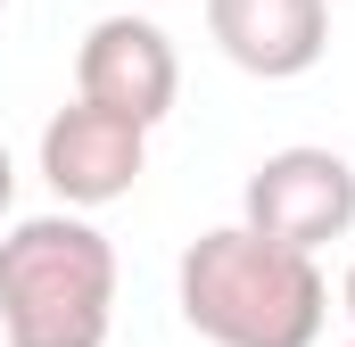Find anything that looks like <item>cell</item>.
Here are the masks:
<instances>
[{
  "label": "cell",
  "mask_w": 355,
  "mask_h": 347,
  "mask_svg": "<svg viewBox=\"0 0 355 347\" xmlns=\"http://www.w3.org/2000/svg\"><path fill=\"white\" fill-rule=\"evenodd\" d=\"M182 323L215 347H314L331 323V281L306 248H281L248 223H215L182 248Z\"/></svg>",
  "instance_id": "6da1fadb"
},
{
  "label": "cell",
  "mask_w": 355,
  "mask_h": 347,
  "mask_svg": "<svg viewBox=\"0 0 355 347\" xmlns=\"http://www.w3.org/2000/svg\"><path fill=\"white\" fill-rule=\"evenodd\" d=\"M116 248L83 215H25L0 240V339L8 347H107Z\"/></svg>",
  "instance_id": "7a4b0ae2"
},
{
  "label": "cell",
  "mask_w": 355,
  "mask_h": 347,
  "mask_svg": "<svg viewBox=\"0 0 355 347\" xmlns=\"http://www.w3.org/2000/svg\"><path fill=\"white\" fill-rule=\"evenodd\" d=\"M240 223L314 257V248L347 240V223H355V166L339 149H314V141L272 149L265 166L248 174V190H240Z\"/></svg>",
  "instance_id": "3957f363"
},
{
  "label": "cell",
  "mask_w": 355,
  "mask_h": 347,
  "mask_svg": "<svg viewBox=\"0 0 355 347\" xmlns=\"http://www.w3.org/2000/svg\"><path fill=\"white\" fill-rule=\"evenodd\" d=\"M75 99L116 108L132 124H166L182 99V58L166 42V25L149 17H99L75 50Z\"/></svg>",
  "instance_id": "277c9868"
},
{
  "label": "cell",
  "mask_w": 355,
  "mask_h": 347,
  "mask_svg": "<svg viewBox=\"0 0 355 347\" xmlns=\"http://www.w3.org/2000/svg\"><path fill=\"white\" fill-rule=\"evenodd\" d=\"M149 166V124H132V116H116V108H58L50 124H42V174H50V190L67 198V207H107V198H124L132 182Z\"/></svg>",
  "instance_id": "5b68a950"
},
{
  "label": "cell",
  "mask_w": 355,
  "mask_h": 347,
  "mask_svg": "<svg viewBox=\"0 0 355 347\" xmlns=\"http://www.w3.org/2000/svg\"><path fill=\"white\" fill-rule=\"evenodd\" d=\"M207 33L240 75L289 83L331 50V0H207Z\"/></svg>",
  "instance_id": "8992f818"
},
{
  "label": "cell",
  "mask_w": 355,
  "mask_h": 347,
  "mask_svg": "<svg viewBox=\"0 0 355 347\" xmlns=\"http://www.w3.org/2000/svg\"><path fill=\"white\" fill-rule=\"evenodd\" d=\"M8 198H17V166H8V149H0V215H8Z\"/></svg>",
  "instance_id": "52a82bcc"
},
{
  "label": "cell",
  "mask_w": 355,
  "mask_h": 347,
  "mask_svg": "<svg viewBox=\"0 0 355 347\" xmlns=\"http://www.w3.org/2000/svg\"><path fill=\"white\" fill-rule=\"evenodd\" d=\"M339 306H347V314H355V264H347V281H339Z\"/></svg>",
  "instance_id": "ba28073f"
},
{
  "label": "cell",
  "mask_w": 355,
  "mask_h": 347,
  "mask_svg": "<svg viewBox=\"0 0 355 347\" xmlns=\"http://www.w3.org/2000/svg\"><path fill=\"white\" fill-rule=\"evenodd\" d=\"M0 8H8V0H0Z\"/></svg>",
  "instance_id": "9c48e42d"
}]
</instances>
